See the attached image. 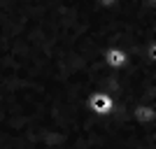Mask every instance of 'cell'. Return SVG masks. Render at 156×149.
Instances as JSON below:
<instances>
[{
  "label": "cell",
  "mask_w": 156,
  "mask_h": 149,
  "mask_svg": "<svg viewBox=\"0 0 156 149\" xmlns=\"http://www.w3.org/2000/svg\"><path fill=\"white\" fill-rule=\"evenodd\" d=\"M114 107H117V100L107 91H91L86 98V110L96 117H107L114 112Z\"/></svg>",
  "instance_id": "1"
},
{
  "label": "cell",
  "mask_w": 156,
  "mask_h": 149,
  "mask_svg": "<svg viewBox=\"0 0 156 149\" xmlns=\"http://www.w3.org/2000/svg\"><path fill=\"white\" fill-rule=\"evenodd\" d=\"M103 63L110 70H124L126 65L130 63V59L126 54V49H121V47H107L103 51Z\"/></svg>",
  "instance_id": "2"
}]
</instances>
